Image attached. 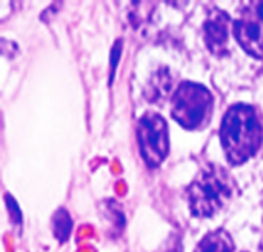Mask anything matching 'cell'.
Masks as SVG:
<instances>
[{"instance_id":"1","label":"cell","mask_w":263,"mask_h":252,"mask_svg":"<svg viewBox=\"0 0 263 252\" xmlns=\"http://www.w3.org/2000/svg\"><path fill=\"white\" fill-rule=\"evenodd\" d=\"M219 134L228 162L234 166L247 163L257 154L263 142V126L257 111L245 103L233 105L222 120Z\"/></svg>"},{"instance_id":"2","label":"cell","mask_w":263,"mask_h":252,"mask_svg":"<svg viewBox=\"0 0 263 252\" xmlns=\"http://www.w3.org/2000/svg\"><path fill=\"white\" fill-rule=\"evenodd\" d=\"M186 196L191 214L199 219H210L234 200L237 183L225 168L210 165L191 182Z\"/></svg>"},{"instance_id":"3","label":"cell","mask_w":263,"mask_h":252,"mask_svg":"<svg viewBox=\"0 0 263 252\" xmlns=\"http://www.w3.org/2000/svg\"><path fill=\"white\" fill-rule=\"evenodd\" d=\"M214 97L211 91L194 82H183L173 94L171 114L174 120L188 131L202 129L211 120Z\"/></svg>"},{"instance_id":"4","label":"cell","mask_w":263,"mask_h":252,"mask_svg":"<svg viewBox=\"0 0 263 252\" xmlns=\"http://www.w3.org/2000/svg\"><path fill=\"white\" fill-rule=\"evenodd\" d=\"M137 142L148 168H157L170 152L168 125L157 112H146L137 122Z\"/></svg>"},{"instance_id":"5","label":"cell","mask_w":263,"mask_h":252,"mask_svg":"<svg viewBox=\"0 0 263 252\" xmlns=\"http://www.w3.org/2000/svg\"><path fill=\"white\" fill-rule=\"evenodd\" d=\"M233 34L245 52L263 59V2H248L233 23Z\"/></svg>"},{"instance_id":"6","label":"cell","mask_w":263,"mask_h":252,"mask_svg":"<svg viewBox=\"0 0 263 252\" xmlns=\"http://www.w3.org/2000/svg\"><path fill=\"white\" fill-rule=\"evenodd\" d=\"M233 23L234 20H231V17L220 9H214L208 15L203 25V34L206 48L214 55H222L223 52H227V46L230 42V26Z\"/></svg>"},{"instance_id":"7","label":"cell","mask_w":263,"mask_h":252,"mask_svg":"<svg viewBox=\"0 0 263 252\" xmlns=\"http://www.w3.org/2000/svg\"><path fill=\"white\" fill-rule=\"evenodd\" d=\"M236 245L233 237L225 229L208 232L196 246L194 252H234Z\"/></svg>"},{"instance_id":"8","label":"cell","mask_w":263,"mask_h":252,"mask_svg":"<svg viewBox=\"0 0 263 252\" xmlns=\"http://www.w3.org/2000/svg\"><path fill=\"white\" fill-rule=\"evenodd\" d=\"M52 232H54V237L60 243H65L71 237L72 220H71V216L68 214V211L65 208L57 209L55 214L52 216Z\"/></svg>"},{"instance_id":"9","label":"cell","mask_w":263,"mask_h":252,"mask_svg":"<svg viewBox=\"0 0 263 252\" xmlns=\"http://www.w3.org/2000/svg\"><path fill=\"white\" fill-rule=\"evenodd\" d=\"M122 49H123V45H122V40L119 38V40L114 43L112 49H111V60H109V63H111V69H109V85H111L112 80H114V74H116V69H117L120 55H122Z\"/></svg>"}]
</instances>
